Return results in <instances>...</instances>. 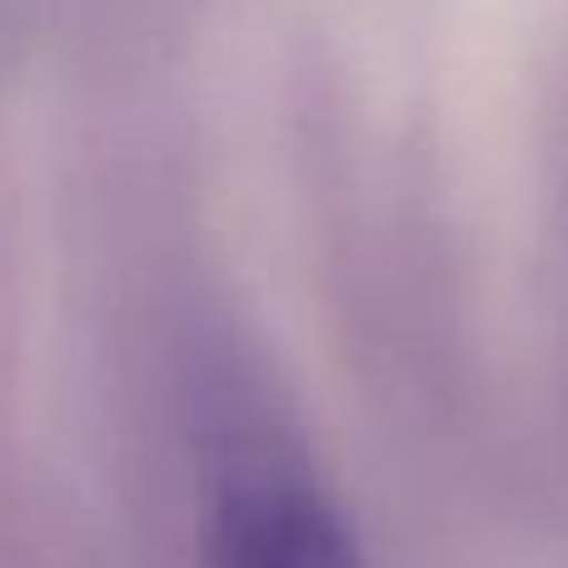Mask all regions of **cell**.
Returning a JSON list of instances; mask_svg holds the SVG:
<instances>
[{"instance_id":"obj_1","label":"cell","mask_w":568,"mask_h":568,"mask_svg":"<svg viewBox=\"0 0 568 568\" xmlns=\"http://www.w3.org/2000/svg\"><path fill=\"white\" fill-rule=\"evenodd\" d=\"M210 568H359L349 529L290 434L235 419L210 444Z\"/></svg>"}]
</instances>
